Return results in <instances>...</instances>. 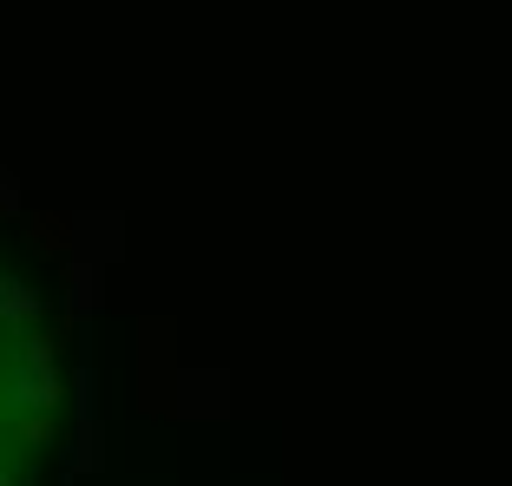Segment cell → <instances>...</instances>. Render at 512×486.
<instances>
[{"instance_id":"6da1fadb","label":"cell","mask_w":512,"mask_h":486,"mask_svg":"<svg viewBox=\"0 0 512 486\" xmlns=\"http://www.w3.org/2000/svg\"><path fill=\"white\" fill-rule=\"evenodd\" d=\"M0 204H14V191H0Z\"/></svg>"}]
</instances>
